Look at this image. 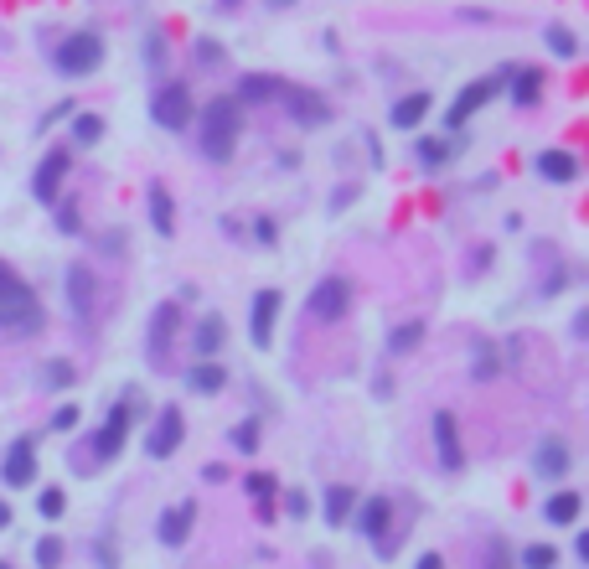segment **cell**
<instances>
[{
  "instance_id": "cell-15",
  "label": "cell",
  "mask_w": 589,
  "mask_h": 569,
  "mask_svg": "<svg viewBox=\"0 0 589 569\" xmlns=\"http://www.w3.org/2000/svg\"><path fill=\"white\" fill-rule=\"evenodd\" d=\"M68 301H73V316H78V321H93V301H99L93 269H83V264H73V269H68Z\"/></svg>"
},
{
  "instance_id": "cell-22",
  "label": "cell",
  "mask_w": 589,
  "mask_h": 569,
  "mask_svg": "<svg viewBox=\"0 0 589 569\" xmlns=\"http://www.w3.org/2000/svg\"><path fill=\"white\" fill-rule=\"evenodd\" d=\"M357 513V492L352 487H326V523L341 528V523H352Z\"/></svg>"
},
{
  "instance_id": "cell-30",
  "label": "cell",
  "mask_w": 589,
  "mask_h": 569,
  "mask_svg": "<svg viewBox=\"0 0 589 569\" xmlns=\"http://www.w3.org/2000/svg\"><path fill=\"white\" fill-rule=\"evenodd\" d=\"M414 151H419V166H424V171H440V166L450 161V145H445V140H419Z\"/></svg>"
},
{
  "instance_id": "cell-23",
  "label": "cell",
  "mask_w": 589,
  "mask_h": 569,
  "mask_svg": "<svg viewBox=\"0 0 589 569\" xmlns=\"http://www.w3.org/2000/svg\"><path fill=\"white\" fill-rule=\"evenodd\" d=\"M564 471H569V451H564V440L538 445V476H548V482H564Z\"/></svg>"
},
{
  "instance_id": "cell-9",
  "label": "cell",
  "mask_w": 589,
  "mask_h": 569,
  "mask_svg": "<svg viewBox=\"0 0 589 569\" xmlns=\"http://www.w3.org/2000/svg\"><path fill=\"white\" fill-rule=\"evenodd\" d=\"M176 321H181L176 301L155 306V316H150V363H155V368H166V357H171V337H176Z\"/></svg>"
},
{
  "instance_id": "cell-10",
  "label": "cell",
  "mask_w": 589,
  "mask_h": 569,
  "mask_svg": "<svg viewBox=\"0 0 589 569\" xmlns=\"http://www.w3.org/2000/svg\"><path fill=\"white\" fill-rule=\"evenodd\" d=\"M68 166H73V151H52V156L37 166V176H31V192H37V202L52 207V202L62 197L57 187H62V176H68Z\"/></svg>"
},
{
  "instance_id": "cell-17",
  "label": "cell",
  "mask_w": 589,
  "mask_h": 569,
  "mask_svg": "<svg viewBox=\"0 0 589 569\" xmlns=\"http://www.w3.org/2000/svg\"><path fill=\"white\" fill-rule=\"evenodd\" d=\"M388 523H393V502H388V497H367V502L357 507V528L372 538V544H383Z\"/></svg>"
},
{
  "instance_id": "cell-39",
  "label": "cell",
  "mask_w": 589,
  "mask_h": 569,
  "mask_svg": "<svg viewBox=\"0 0 589 569\" xmlns=\"http://www.w3.org/2000/svg\"><path fill=\"white\" fill-rule=\"evenodd\" d=\"M285 513H290V518H305V513H310V497H305V492H285Z\"/></svg>"
},
{
  "instance_id": "cell-6",
  "label": "cell",
  "mask_w": 589,
  "mask_h": 569,
  "mask_svg": "<svg viewBox=\"0 0 589 569\" xmlns=\"http://www.w3.org/2000/svg\"><path fill=\"white\" fill-rule=\"evenodd\" d=\"M150 114H155V125H161V130H186V125H192V94H186V83H166L161 94H155Z\"/></svg>"
},
{
  "instance_id": "cell-46",
  "label": "cell",
  "mask_w": 589,
  "mask_h": 569,
  "mask_svg": "<svg viewBox=\"0 0 589 569\" xmlns=\"http://www.w3.org/2000/svg\"><path fill=\"white\" fill-rule=\"evenodd\" d=\"M414 569H445V559H440V554H424V559H419Z\"/></svg>"
},
{
  "instance_id": "cell-7",
  "label": "cell",
  "mask_w": 589,
  "mask_h": 569,
  "mask_svg": "<svg viewBox=\"0 0 589 569\" xmlns=\"http://www.w3.org/2000/svg\"><path fill=\"white\" fill-rule=\"evenodd\" d=\"M181 435H186V419H181V409L171 404V409L155 414V425H150V435H145V451H150L155 461H166V456L181 451Z\"/></svg>"
},
{
  "instance_id": "cell-43",
  "label": "cell",
  "mask_w": 589,
  "mask_h": 569,
  "mask_svg": "<svg viewBox=\"0 0 589 569\" xmlns=\"http://www.w3.org/2000/svg\"><path fill=\"white\" fill-rule=\"evenodd\" d=\"M99 569H119V559H114V544H109V538H99Z\"/></svg>"
},
{
  "instance_id": "cell-41",
  "label": "cell",
  "mask_w": 589,
  "mask_h": 569,
  "mask_svg": "<svg viewBox=\"0 0 589 569\" xmlns=\"http://www.w3.org/2000/svg\"><path fill=\"white\" fill-rule=\"evenodd\" d=\"M57 223H62V233H78V207L62 202V207H57Z\"/></svg>"
},
{
  "instance_id": "cell-48",
  "label": "cell",
  "mask_w": 589,
  "mask_h": 569,
  "mask_svg": "<svg viewBox=\"0 0 589 569\" xmlns=\"http://www.w3.org/2000/svg\"><path fill=\"white\" fill-rule=\"evenodd\" d=\"M295 6V0H269V11H290Z\"/></svg>"
},
{
  "instance_id": "cell-25",
  "label": "cell",
  "mask_w": 589,
  "mask_h": 569,
  "mask_svg": "<svg viewBox=\"0 0 589 569\" xmlns=\"http://www.w3.org/2000/svg\"><path fill=\"white\" fill-rule=\"evenodd\" d=\"M538 171L548 176V182H574V176H579V161H574L569 151H543V156H538Z\"/></svg>"
},
{
  "instance_id": "cell-49",
  "label": "cell",
  "mask_w": 589,
  "mask_h": 569,
  "mask_svg": "<svg viewBox=\"0 0 589 569\" xmlns=\"http://www.w3.org/2000/svg\"><path fill=\"white\" fill-rule=\"evenodd\" d=\"M217 6H223V11H228V6H238V0H217Z\"/></svg>"
},
{
  "instance_id": "cell-29",
  "label": "cell",
  "mask_w": 589,
  "mask_h": 569,
  "mask_svg": "<svg viewBox=\"0 0 589 569\" xmlns=\"http://www.w3.org/2000/svg\"><path fill=\"white\" fill-rule=\"evenodd\" d=\"M543 42H548V52H553V57H564V63H569V57H579V37L569 32V26H548Z\"/></svg>"
},
{
  "instance_id": "cell-24",
  "label": "cell",
  "mask_w": 589,
  "mask_h": 569,
  "mask_svg": "<svg viewBox=\"0 0 589 569\" xmlns=\"http://www.w3.org/2000/svg\"><path fill=\"white\" fill-rule=\"evenodd\" d=\"M150 223H155V233H161V238H171V233H176V213H171V192H166L161 182H155V187H150Z\"/></svg>"
},
{
  "instance_id": "cell-4",
  "label": "cell",
  "mask_w": 589,
  "mask_h": 569,
  "mask_svg": "<svg viewBox=\"0 0 589 569\" xmlns=\"http://www.w3.org/2000/svg\"><path fill=\"white\" fill-rule=\"evenodd\" d=\"M512 73H517V68H502L496 78H476V83H465L460 94H455V104L445 109V125H450V130H460L465 119H471V114H476V109H481L486 99H496V88H502V83H507Z\"/></svg>"
},
{
  "instance_id": "cell-33",
  "label": "cell",
  "mask_w": 589,
  "mask_h": 569,
  "mask_svg": "<svg viewBox=\"0 0 589 569\" xmlns=\"http://www.w3.org/2000/svg\"><path fill=\"white\" fill-rule=\"evenodd\" d=\"M558 564V549L553 544H533V549H522V569H553Z\"/></svg>"
},
{
  "instance_id": "cell-45",
  "label": "cell",
  "mask_w": 589,
  "mask_h": 569,
  "mask_svg": "<svg viewBox=\"0 0 589 569\" xmlns=\"http://www.w3.org/2000/svg\"><path fill=\"white\" fill-rule=\"evenodd\" d=\"M197 57H202V63H212V57H223V47H212V42H197Z\"/></svg>"
},
{
  "instance_id": "cell-1",
  "label": "cell",
  "mask_w": 589,
  "mask_h": 569,
  "mask_svg": "<svg viewBox=\"0 0 589 569\" xmlns=\"http://www.w3.org/2000/svg\"><path fill=\"white\" fill-rule=\"evenodd\" d=\"M42 301L37 290H31L21 275H11V269H0V332L11 337H37L42 332Z\"/></svg>"
},
{
  "instance_id": "cell-32",
  "label": "cell",
  "mask_w": 589,
  "mask_h": 569,
  "mask_svg": "<svg viewBox=\"0 0 589 569\" xmlns=\"http://www.w3.org/2000/svg\"><path fill=\"white\" fill-rule=\"evenodd\" d=\"M419 342H424V321H409V326H398V332L388 337V347H393V352H414Z\"/></svg>"
},
{
  "instance_id": "cell-50",
  "label": "cell",
  "mask_w": 589,
  "mask_h": 569,
  "mask_svg": "<svg viewBox=\"0 0 589 569\" xmlns=\"http://www.w3.org/2000/svg\"><path fill=\"white\" fill-rule=\"evenodd\" d=\"M0 569H11V564H0Z\"/></svg>"
},
{
  "instance_id": "cell-20",
  "label": "cell",
  "mask_w": 589,
  "mask_h": 569,
  "mask_svg": "<svg viewBox=\"0 0 589 569\" xmlns=\"http://www.w3.org/2000/svg\"><path fill=\"white\" fill-rule=\"evenodd\" d=\"M507 83H512V104L533 109V104H538V94H543V68H517Z\"/></svg>"
},
{
  "instance_id": "cell-37",
  "label": "cell",
  "mask_w": 589,
  "mask_h": 569,
  "mask_svg": "<svg viewBox=\"0 0 589 569\" xmlns=\"http://www.w3.org/2000/svg\"><path fill=\"white\" fill-rule=\"evenodd\" d=\"M73 383V368L68 363H47L42 368V388H68Z\"/></svg>"
},
{
  "instance_id": "cell-8",
  "label": "cell",
  "mask_w": 589,
  "mask_h": 569,
  "mask_svg": "<svg viewBox=\"0 0 589 569\" xmlns=\"http://www.w3.org/2000/svg\"><path fill=\"white\" fill-rule=\"evenodd\" d=\"M130 414H135V399H119L99 430V461H114L124 451V435H130Z\"/></svg>"
},
{
  "instance_id": "cell-18",
  "label": "cell",
  "mask_w": 589,
  "mask_h": 569,
  "mask_svg": "<svg viewBox=\"0 0 589 569\" xmlns=\"http://www.w3.org/2000/svg\"><path fill=\"white\" fill-rule=\"evenodd\" d=\"M579 507H584L579 492H553V497L543 502V518H548L553 528H574V523H579Z\"/></svg>"
},
{
  "instance_id": "cell-13",
  "label": "cell",
  "mask_w": 589,
  "mask_h": 569,
  "mask_svg": "<svg viewBox=\"0 0 589 569\" xmlns=\"http://www.w3.org/2000/svg\"><path fill=\"white\" fill-rule=\"evenodd\" d=\"M274 316H279V290H259L254 311H248V337H254V347L274 342Z\"/></svg>"
},
{
  "instance_id": "cell-38",
  "label": "cell",
  "mask_w": 589,
  "mask_h": 569,
  "mask_svg": "<svg viewBox=\"0 0 589 569\" xmlns=\"http://www.w3.org/2000/svg\"><path fill=\"white\" fill-rule=\"evenodd\" d=\"M73 425H78V404H62L52 414V430H73Z\"/></svg>"
},
{
  "instance_id": "cell-26",
  "label": "cell",
  "mask_w": 589,
  "mask_h": 569,
  "mask_svg": "<svg viewBox=\"0 0 589 569\" xmlns=\"http://www.w3.org/2000/svg\"><path fill=\"white\" fill-rule=\"evenodd\" d=\"M424 114H429V94H409V99L393 104V125L398 130H414V125H424Z\"/></svg>"
},
{
  "instance_id": "cell-19",
  "label": "cell",
  "mask_w": 589,
  "mask_h": 569,
  "mask_svg": "<svg viewBox=\"0 0 589 569\" xmlns=\"http://www.w3.org/2000/svg\"><path fill=\"white\" fill-rule=\"evenodd\" d=\"M285 94V83L279 78H264V73H248L243 83H238V104H269V99H279Z\"/></svg>"
},
{
  "instance_id": "cell-44",
  "label": "cell",
  "mask_w": 589,
  "mask_h": 569,
  "mask_svg": "<svg viewBox=\"0 0 589 569\" xmlns=\"http://www.w3.org/2000/svg\"><path fill=\"white\" fill-rule=\"evenodd\" d=\"M254 238H259V244H274L279 233H274V223H269V218H259V223H254Z\"/></svg>"
},
{
  "instance_id": "cell-5",
  "label": "cell",
  "mask_w": 589,
  "mask_h": 569,
  "mask_svg": "<svg viewBox=\"0 0 589 569\" xmlns=\"http://www.w3.org/2000/svg\"><path fill=\"white\" fill-rule=\"evenodd\" d=\"M347 306H352V290H347V280H341V275H326L316 290H310V316H316L321 326L341 321V316H347Z\"/></svg>"
},
{
  "instance_id": "cell-34",
  "label": "cell",
  "mask_w": 589,
  "mask_h": 569,
  "mask_svg": "<svg viewBox=\"0 0 589 569\" xmlns=\"http://www.w3.org/2000/svg\"><path fill=\"white\" fill-rule=\"evenodd\" d=\"M37 507H42V518H62V513H68V497H62V487H47L37 497Z\"/></svg>"
},
{
  "instance_id": "cell-2",
  "label": "cell",
  "mask_w": 589,
  "mask_h": 569,
  "mask_svg": "<svg viewBox=\"0 0 589 569\" xmlns=\"http://www.w3.org/2000/svg\"><path fill=\"white\" fill-rule=\"evenodd\" d=\"M243 135V104L238 99H212L202 109V156L207 161H233Z\"/></svg>"
},
{
  "instance_id": "cell-47",
  "label": "cell",
  "mask_w": 589,
  "mask_h": 569,
  "mask_svg": "<svg viewBox=\"0 0 589 569\" xmlns=\"http://www.w3.org/2000/svg\"><path fill=\"white\" fill-rule=\"evenodd\" d=\"M0 528H11V507L6 502H0Z\"/></svg>"
},
{
  "instance_id": "cell-12",
  "label": "cell",
  "mask_w": 589,
  "mask_h": 569,
  "mask_svg": "<svg viewBox=\"0 0 589 569\" xmlns=\"http://www.w3.org/2000/svg\"><path fill=\"white\" fill-rule=\"evenodd\" d=\"M434 451H440V466H445V471H460V466H465L460 430H455V414H450V409L434 414Z\"/></svg>"
},
{
  "instance_id": "cell-16",
  "label": "cell",
  "mask_w": 589,
  "mask_h": 569,
  "mask_svg": "<svg viewBox=\"0 0 589 569\" xmlns=\"http://www.w3.org/2000/svg\"><path fill=\"white\" fill-rule=\"evenodd\" d=\"M192 523H197V502H181V507H166L161 513V544L181 549L192 538Z\"/></svg>"
},
{
  "instance_id": "cell-42",
  "label": "cell",
  "mask_w": 589,
  "mask_h": 569,
  "mask_svg": "<svg viewBox=\"0 0 589 569\" xmlns=\"http://www.w3.org/2000/svg\"><path fill=\"white\" fill-rule=\"evenodd\" d=\"M145 57H150V68H161V63H166V47H161V37H155V32L145 37Z\"/></svg>"
},
{
  "instance_id": "cell-28",
  "label": "cell",
  "mask_w": 589,
  "mask_h": 569,
  "mask_svg": "<svg viewBox=\"0 0 589 569\" xmlns=\"http://www.w3.org/2000/svg\"><path fill=\"white\" fill-rule=\"evenodd\" d=\"M243 482H248V492H254V502H259V518H269V507L279 497V482L269 471H254V476H243Z\"/></svg>"
},
{
  "instance_id": "cell-31",
  "label": "cell",
  "mask_w": 589,
  "mask_h": 569,
  "mask_svg": "<svg viewBox=\"0 0 589 569\" xmlns=\"http://www.w3.org/2000/svg\"><path fill=\"white\" fill-rule=\"evenodd\" d=\"M73 140H78V145L104 140V119H99V114H73Z\"/></svg>"
},
{
  "instance_id": "cell-21",
  "label": "cell",
  "mask_w": 589,
  "mask_h": 569,
  "mask_svg": "<svg viewBox=\"0 0 589 569\" xmlns=\"http://www.w3.org/2000/svg\"><path fill=\"white\" fill-rule=\"evenodd\" d=\"M223 342H228V326H223V316H207V321L197 326V357H202V363H212V357L223 352Z\"/></svg>"
},
{
  "instance_id": "cell-27",
  "label": "cell",
  "mask_w": 589,
  "mask_h": 569,
  "mask_svg": "<svg viewBox=\"0 0 589 569\" xmlns=\"http://www.w3.org/2000/svg\"><path fill=\"white\" fill-rule=\"evenodd\" d=\"M186 383L197 388V394H223V383H228V373H223V363H197L192 373H186Z\"/></svg>"
},
{
  "instance_id": "cell-3",
  "label": "cell",
  "mask_w": 589,
  "mask_h": 569,
  "mask_svg": "<svg viewBox=\"0 0 589 569\" xmlns=\"http://www.w3.org/2000/svg\"><path fill=\"white\" fill-rule=\"evenodd\" d=\"M99 63H104V37H99V32H73V37H62V47H57V73L88 78Z\"/></svg>"
},
{
  "instance_id": "cell-40",
  "label": "cell",
  "mask_w": 589,
  "mask_h": 569,
  "mask_svg": "<svg viewBox=\"0 0 589 569\" xmlns=\"http://www.w3.org/2000/svg\"><path fill=\"white\" fill-rule=\"evenodd\" d=\"M486 569H507V544H502V538H491V549H486Z\"/></svg>"
},
{
  "instance_id": "cell-11",
  "label": "cell",
  "mask_w": 589,
  "mask_h": 569,
  "mask_svg": "<svg viewBox=\"0 0 589 569\" xmlns=\"http://www.w3.org/2000/svg\"><path fill=\"white\" fill-rule=\"evenodd\" d=\"M6 482L11 487H31V482H37V440H31V435L11 440V451H6Z\"/></svg>"
},
{
  "instance_id": "cell-35",
  "label": "cell",
  "mask_w": 589,
  "mask_h": 569,
  "mask_svg": "<svg viewBox=\"0 0 589 569\" xmlns=\"http://www.w3.org/2000/svg\"><path fill=\"white\" fill-rule=\"evenodd\" d=\"M37 564L42 569H57L62 564V538H37Z\"/></svg>"
},
{
  "instance_id": "cell-36",
  "label": "cell",
  "mask_w": 589,
  "mask_h": 569,
  "mask_svg": "<svg viewBox=\"0 0 589 569\" xmlns=\"http://www.w3.org/2000/svg\"><path fill=\"white\" fill-rule=\"evenodd\" d=\"M233 445L238 451H259V419H243V425L233 430Z\"/></svg>"
},
{
  "instance_id": "cell-14",
  "label": "cell",
  "mask_w": 589,
  "mask_h": 569,
  "mask_svg": "<svg viewBox=\"0 0 589 569\" xmlns=\"http://www.w3.org/2000/svg\"><path fill=\"white\" fill-rule=\"evenodd\" d=\"M285 104H290V114L300 119V125H331V104L321 99V94H310V88H285Z\"/></svg>"
}]
</instances>
